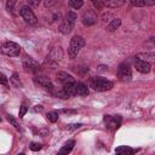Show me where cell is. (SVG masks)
<instances>
[{
	"label": "cell",
	"instance_id": "obj_24",
	"mask_svg": "<svg viewBox=\"0 0 155 155\" xmlns=\"http://www.w3.org/2000/svg\"><path fill=\"white\" fill-rule=\"evenodd\" d=\"M92 4L97 10H103L104 8V1H102V0H93Z\"/></svg>",
	"mask_w": 155,
	"mask_h": 155
},
{
	"label": "cell",
	"instance_id": "obj_29",
	"mask_svg": "<svg viewBox=\"0 0 155 155\" xmlns=\"http://www.w3.org/2000/svg\"><path fill=\"white\" fill-rule=\"evenodd\" d=\"M16 4H17L16 1H7V2H6V8H7L8 11H12V10H13V6H15Z\"/></svg>",
	"mask_w": 155,
	"mask_h": 155
},
{
	"label": "cell",
	"instance_id": "obj_28",
	"mask_svg": "<svg viewBox=\"0 0 155 155\" xmlns=\"http://www.w3.org/2000/svg\"><path fill=\"white\" fill-rule=\"evenodd\" d=\"M0 84H1V85H7V84H8L7 76H6L5 74H2V73H0Z\"/></svg>",
	"mask_w": 155,
	"mask_h": 155
},
{
	"label": "cell",
	"instance_id": "obj_21",
	"mask_svg": "<svg viewBox=\"0 0 155 155\" xmlns=\"http://www.w3.org/2000/svg\"><path fill=\"white\" fill-rule=\"evenodd\" d=\"M6 119H7V121H8V122H10V124L16 128V130H18V131H21V130H22L21 125L18 124V121H17L12 115H7V117H6Z\"/></svg>",
	"mask_w": 155,
	"mask_h": 155
},
{
	"label": "cell",
	"instance_id": "obj_14",
	"mask_svg": "<svg viewBox=\"0 0 155 155\" xmlns=\"http://www.w3.org/2000/svg\"><path fill=\"white\" fill-rule=\"evenodd\" d=\"M96 21H97V17L92 12H86L82 17V23L85 25H92L96 23Z\"/></svg>",
	"mask_w": 155,
	"mask_h": 155
},
{
	"label": "cell",
	"instance_id": "obj_27",
	"mask_svg": "<svg viewBox=\"0 0 155 155\" xmlns=\"http://www.w3.org/2000/svg\"><path fill=\"white\" fill-rule=\"evenodd\" d=\"M11 82H12L16 87H18V86L21 85V82L18 81V76H17V74H13V75L11 76Z\"/></svg>",
	"mask_w": 155,
	"mask_h": 155
},
{
	"label": "cell",
	"instance_id": "obj_13",
	"mask_svg": "<svg viewBox=\"0 0 155 155\" xmlns=\"http://www.w3.org/2000/svg\"><path fill=\"white\" fill-rule=\"evenodd\" d=\"M134 153H136L134 149H132L130 147H126V145H121V147L116 148V150H115L116 155H133Z\"/></svg>",
	"mask_w": 155,
	"mask_h": 155
},
{
	"label": "cell",
	"instance_id": "obj_2",
	"mask_svg": "<svg viewBox=\"0 0 155 155\" xmlns=\"http://www.w3.org/2000/svg\"><path fill=\"white\" fill-rule=\"evenodd\" d=\"M84 45H85V39L82 36H79V35L73 36V39L70 40V44H69V48H68L69 57L75 58L79 54L80 50L84 47Z\"/></svg>",
	"mask_w": 155,
	"mask_h": 155
},
{
	"label": "cell",
	"instance_id": "obj_35",
	"mask_svg": "<svg viewBox=\"0 0 155 155\" xmlns=\"http://www.w3.org/2000/svg\"><path fill=\"white\" fill-rule=\"evenodd\" d=\"M0 121H1V117H0Z\"/></svg>",
	"mask_w": 155,
	"mask_h": 155
},
{
	"label": "cell",
	"instance_id": "obj_7",
	"mask_svg": "<svg viewBox=\"0 0 155 155\" xmlns=\"http://www.w3.org/2000/svg\"><path fill=\"white\" fill-rule=\"evenodd\" d=\"M104 124H105V127L110 131H115L120 127L121 125V116L119 115H115V116H111V115H104Z\"/></svg>",
	"mask_w": 155,
	"mask_h": 155
},
{
	"label": "cell",
	"instance_id": "obj_20",
	"mask_svg": "<svg viewBox=\"0 0 155 155\" xmlns=\"http://www.w3.org/2000/svg\"><path fill=\"white\" fill-rule=\"evenodd\" d=\"M137 58H139V59H142V61H145V62L150 63L149 61H153V59H154V53H153V52H145V53H139V54L137 56Z\"/></svg>",
	"mask_w": 155,
	"mask_h": 155
},
{
	"label": "cell",
	"instance_id": "obj_6",
	"mask_svg": "<svg viewBox=\"0 0 155 155\" xmlns=\"http://www.w3.org/2000/svg\"><path fill=\"white\" fill-rule=\"evenodd\" d=\"M19 13H21V16L23 17V19H24L27 23H29V24H31V25L36 24L38 18H36V16L34 15V12H33V10H31L30 6H23V7H21Z\"/></svg>",
	"mask_w": 155,
	"mask_h": 155
},
{
	"label": "cell",
	"instance_id": "obj_16",
	"mask_svg": "<svg viewBox=\"0 0 155 155\" xmlns=\"http://www.w3.org/2000/svg\"><path fill=\"white\" fill-rule=\"evenodd\" d=\"M76 94L79 96H87L88 94V87L84 82H76Z\"/></svg>",
	"mask_w": 155,
	"mask_h": 155
},
{
	"label": "cell",
	"instance_id": "obj_17",
	"mask_svg": "<svg viewBox=\"0 0 155 155\" xmlns=\"http://www.w3.org/2000/svg\"><path fill=\"white\" fill-rule=\"evenodd\" d=\"M120 24H121V19H120V18H114V19L107 25V29H108L109 31H114V30H116V29L120 27Z\"/></svg>",
	"mask_w": 155,
	"mask_h": 155
},
{
	"label": "cell",
	"instance_id": "obj_10",
	"mask_svg": "<svg viewBox=\"0 0 155 155\" xmlns=\"http://www.w3.org/2000/svg\"><path fill=\"white\" fill-rule=\"evenodd\" d=\"M34 81H35L36 84H39L40 86H42L45 90L50 91L51 93L53 92V85L51 84V81H50L46 76H35V78H34Z\"/></svg>",
	"mask_w": 155,
	"mask_h": 155
},
{
	"label": "cell",
	"instance_id": "obj_9",
	"mask_svg": "<svg viewBox=\"0 0 155 155\" xmlns=\"http://www.w3.org/2000/svg\"><path fill=\"white\" fill-rule=\"evenodd\" d=\"M134 67L139 73H143V74H148L150 71V68H151L150 63H148L145 61H142V59H139L137 57L134 59Z\"/></svg>",
	"mask_w": 155,
	"mask_h": 155
},
{
	"label": "cell",
	"instance_id": "obj_5",
	"mask_svg": "<svg viewBox=\"0 0 155 155\" xmlns=\"http://www.w3.org/2000/svg\"><path fill=\"white\" fill-rule=\"evenodd\" d=\"M117 78L120 81L122 82H127L131 80L132 78V70H131V67L128 63H121L119 67H117Z\"/></svg>",
	"mask_w": 155,
	"mask_h": 155
},
{
	"label": "cell",
	"instance_id": "obj_33",
	"mask_svg": "<svg viewBox=\"0 0 155 155\" xmlns=\"http://www.w3.org/2000/svg\"><path fill=\"white\" fill-rule=\"evenodd\" d=\"M29 5H39V1H29Z\"/></svg>",
	"mask_w": 155,
	"mask_h": 155
},
{
	"label": "cell",
	"instance_id": "obj_23",
	"mask_svg": "<svg viewBox=\"0 0 155 155\" xmlns=\"http://www.w3.org/2000/svg\"><path fill=\"white\" fill-rule=\"evenodd\" d=\"M46 117L50 122H56L58 120V113L57 111H50V113H47Z\"/></svg>",
	"mask_w": 155,
	"mask_h": 155
},
{
	"label": "cell",
	"instance_id": "obj_25",
	"mask_svg": "<svg viewBox=\"0 0 155 155\" xmlns=\"http://www.w3.org/2000/svg\"><path fill=\"white\" fill-rule=\"evenodd\" d=\"M29 148H30V150H33V151H39V150H41V148H42V144L33 142V143H30Z\"/></svg>",
	"mask_w": 155,
	"mask_h": 155
},
{
	"label": "cell",
	"instance_id": "obj_26",
	"mask_svg": "<svg viewBox=\"0 0 155 155\" xmlns=\"http://www.w3.org/2000/svg\"><path fill=\"white\" fill-rule=\"evenodd\" d=\"M28 111V107L23 103L22 105H21V109H19V117H23L24 115H25V113Z\"/></svg>",
	"mask_w": 155,
	"mask_h": 155
},
{
	"label": "cell",
	"instance_id": "obj_12",
	"mask_svg": "<svg viewBox=\"0 0 155 155\" xmlns=\"http://www.w3.org/2000/svg\"><path fill=\"white\" fill-rule=\"evenodd\" d=\"M65 96L69 98L71 96H76V82H70V84H65L63 85V90H62Z\"/></svg>",
	"mask_w": 155,
	"mask_h": 155
},
{
	"label": "cell",
	"instance_id": "obj_18",
	"mask_svg": "<svg viewBox=\"0 0 155 155\" xmlns=\"http://www.w3.org/2000/svg\"><path fill=\"white\" fill-rule=\"evenodd\" d=\"M125 1H119V0H111V1H104V7H110V8H116L119 6H122Z\"/></svg>",
	"mask_w": 155,
	"mask_h": 155
},
{
	"label": "cell",
	"instance_id": "obj_34",
	"mask_svg": "<svg viewBox=\"0 0 155 155\" xmlns=\"http://www.w3.org/2000/svg\"><path fill=\"white\" fill-rule=\"evenodd\" d=\"M18 155H25V154H23V153H21V154H18Z\"/></svg>",
	"mask_w": 155,
	"mask_h": 155
},
{
	"label": "cell",
	"instance_id": "obj_8",
	"mask_svg": "<svg viewBox=\"0 0 155 155\" xmlns=\"http://www.w3.org/2000/svg\"><path fill=\"white\" fill-rule=\"evenodd\" d=\"M23 67L25 68V70H29L33 73H36L40 70V64L31 57H27V56L23 58Z\"/></svg>",
	"mask_w": 155,
	"mask_h": 155
},
{
	"label": "cell",
	"instance_id": "obj_15",
	"mask_svg": "<svg viewBox=\"0 0 155 155\" xmlns=\"http://www.w3.org/2000/svg\"><path fill=\"white\" fill-rule=\"evenodd\" d=\"M74 144H75V142H74V140H69V142H67V143H65V144L59 149L58 155H68V154L73 150Z\"/></svg>",
	"mask_w": 155,
	"mask_h": 155
},
{
	"label": "cell",
	"instance_id": "obj_3",
	"mask_svg": "<svg viewBox=\"0 0 155 155\" xmlns=\"http://www.w3.org/2000/svg\"><path fill=\"white\" fill-rule=\"evenodd\" d=\"M75 21H76V13L73 12V11H69V12L65 15V17H64V19H63V22H62V24H61V28H59L61 33H63V34H69V33L71 31L74 24H75Z\"/></svg>",
	"mask_w": 155,
	"mask_h": 155
},
{
	"label": "cell",
	"instance_id": "obj_32",
	"mask_svg": "<svg viewBox=\"0 0 155 155\" xmlns=\"http://www.w3.org/2000/svg\"><path fill=\"white\" fill-rule=\"evenodd\" d=\"M34 110H35V111H41V110H42V107H41V105H35Z\"/></svg>",
	"mask_w": 155,
	"mask_h": 155
},
{
	"label": "cell",
	"instance_id": "obj_11",
	"mask_svg": "<svg viewBox=\"0 0 155 155\" xmlns=\"http://www.w3.org/2000/svg\"><path fill=\"white\" fill-rule=\"evenodd\" d=\"M57 80H58L59 82H62L63 85L70 84V82H75L74 78H73L70 74H68L67 71H58V73H57Z\"/></svg>",
	"mask_w": 155,
	"mask_h": 155
},
{
	"label": "cell",
	"instance_id": "obj_4",
	"mask_svg": "<svg viewBox=\"0 0 155 155\" xmlns=\"http://www.w3.org/2000/svg\"><path fill=\"white\" fill-rule=\"evenodd\" d=\"M0 50H1V52L5 56H8V57H16L21 52L19 45L16 44V42H13V41H7V42L2 44V46H1Z\"/></svg>",
	"mask_w": 155,
	"mask_h": 155
},
{
	"label": "cell",
	"instance_id": "obj_19",
	"mask_svg": "<svg viewBox=\"0 0 155 155\" xmlns=\"http://www.w3.org/2000/svg\"><path fill=\"white\" fill-rule=\"evenodd\" d=\"M130 4L132 6H136V7H145V6H153L154 1H147V0H143V1H131Z\"/></svg>",
	"mask_w": 155,
	"mask_h": 155
},
{
	"label": "cell",
	"instance_id": "obj_22",
	"mask_svg": "<svg viewBox=\"0 0 155 155\" xmlns=\"http://www.w3.org/2000/svg\"><path fill=\"white\" fill-rule=\"evenodd\" d=\"M68 5H69L71 8L78 10V8H80V7L84 5V1H81V0H70V1H68Z\"/></svg>",
	"mask_w": 155,
	"mask_h": 155
},
{
	"label": "cell",
	"instance_id": "obj_31",
	"mask_svg": "<svg viewBox=\"0 0 155 155\" xmlns=\"http://www.w3.org/2000/svg\"><path fill=\"white\" fill-rule=\"evenodd\" d=\"M62 113H65V114H75L76 110H69V109H63Z\"/></svg>",
	"mask_w": 155,
	"mask_h": 155
},
{
	"label": "cell",
	"instance_id": "obj_1",
	"mask_svg": "<svg viewBox=\"0 0 155 155\" xmlns=\"http://www.w3.org/2000/svg\"><path fill=\"white\" fill-rule=\"evenodd\" d=\"M113 86H114L113 81L107 80V79H104V78L97 76V78H92V79L90 80V87H92V88H93L94 91H97V92L108 91V90L113 88Z\"/></svg>",
	"mask_w": 155,
	"mask_h": 155
},
{
	"label": "cell",
	"instance_id": "obj_30",
	"mask_svg": "<svg viewBox=\"0 0 155 155\" xmlns=\"http://www.w3.org/2000/svg\"><path fill=\"white\" fill-rule=\"evenodd\" d=\"M82 126V124H71L68 126V130H76V128H80Z\"/></svg>",
	"mask_w": 155,
	"mask_h": 155
}]
</instances>
